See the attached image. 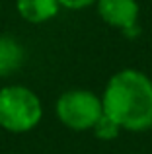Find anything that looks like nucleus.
<instances>
[{
  "label": "nucleus",
  "mask_w": 152,
  "mask_h": 154,
  "mask_svg": "<svg viewBox=\"0 0 152 154\" xmlns=\"http://www.w3.org/2000/svg\"><path fill=\"white\" fill-rule=\"evenodd\" d=\"M119 131H121V127H119L117 123H115L111 117H107L105 113H103L102 117L98 119V123L94 125V133L98 139H103V140H111L115 139V137L119 135Z\"/></svg>",
  "instance_id": "0eeeda50"
},
{
  "label": "nucleus",
  "mask_w": 152,
  "mask_h": 154,
  "mask_svg": "<svg viewBox=\"0 0 152 154\" xmlns=\"http://www.w3.org/2000/svg\"><path fill=\"white\" fill-rule=\"evenodd\" d=\"M57 115L68 129L88 131L94 129L98 119L103 115L102 98L88 90H70L59 98Z\"/></svg>",
  "instance_id": "7ed1b4c3"
},
{
  "label": "nucleus",
  "mask_w": 152,
  "mask_h": 154,
  "mask_svg": "<svg viewBox=\"0 0 152 154\" xmlns=\"http://www.w3.org/2000/svg\"><path fill=\"white\" fill-rule=\"evenodd\" d=\"M61 8L59 0H18V12L31 23H43L55 18Z\"/></svg>",
  "instance_id": "39448f33"
},
{
  "label": "nucleus",
  "mask_w": 152,
  "mask_h": 154,
  "mask_svg": "<svg viewBox=\"0 0 152 154\" xmlns=\"http://www.w3.org/2000/svg\"><path fill=\"white\" fill-rule=\"evenodd\" d=\"M23 63V47L8 35H0V76H10Z\"/></svg>",
  "instance_id": "423d86ee"
},
{
  "label": "nucleus",
  "mask_w": 152,
  "mask_h": 154,
  "mask_svg": "<svg viewBox=\"0 0 152 154\" xmlns=\"http://www.w3.org/2000/svg\"><path fill=\"white\" fill-rule=\"evenodd\" d=\"M98 12L109 26L119 27L129 35L138 31V4L137 0H98Z\"/></svg>",
  "instance_id": "20e7f679"
},
{
  "label": "nucleus",
  "mask_w": 152,
  "mask_h": 154,
  "mask_svg": "<svg viewBox=\"0 0 152 154\" xmlns=\"http://www.w3.org/2000/svg\"><path fill=\"white\" fill-rule=\"evenodd\" d=\"M39 98L23 86H6L0 90V127L10 133L31 131L41 121Z\"/></svg>",
  "instance_id": "f03ea898"
},
{
  "label": "nucleus",
  "mask_w": 152,
  "mask_h": 154,
  "mask_svg": "<svg viewBox=\"0 0 152 154\" xmlns=\"http://www.w3.org/2000/svg\"><path fill=\"white\" fill-rule=\"evenodd\" d=\"M103 113L127 131L152 127V80L138 70H121L107 82Z\"/></svg>",
  "instance_id": "f257e3e1"
},
{
  "label": "nucleus",
  "mask_w": 152,
  "mask_h": 154,
  "mask_svg": "<svg viewBox=\"0 0 152 154\" xmlns=\"http://www.w3.org/2000/svg\"><path fill=\"white\" fill-rule=\"evenodd\" d=\"M59 4L68 10H82V8H88L92 4H98V0H59Z\"/></svg>",
  "instance_id": "6e6552de"
}]
</instances>
